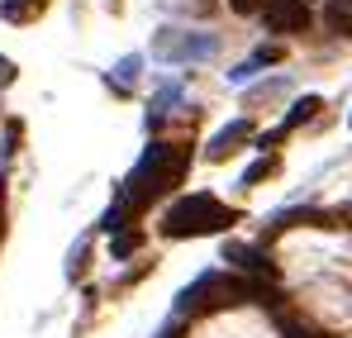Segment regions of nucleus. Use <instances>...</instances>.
Returning <instances> with one entry per match:
<instances>
[{
	"instance_id": "9b49d317",
	"label": "nucleus",
	"mask_w": 352,
	"mask_h": 338,
	"mask_svg": "<svg viewBox=\"0 0 352 338\" xmlns=\"http://www.w3.org/2000/svg\"><path fill=\"white\" fill-rule=\"evenodd\" d=\"M133 248H138V233H119L115 238V257H129Z\"/></svg>"
},
{
	"instance_id": "f03ea898",
	"label": "nucleus",
	"mask_w": 352,
	"mask_h": 338,
	"mask_svg": "<svg viewBox=\"0 0 352 338\" xmlns=\"http://www.w3.org/2000/svg\"><path fill=\"white\" fill-rule=\"evenodd\" d=\"M234 220L238 215L224 200L195 191V196H181L172 210L162 215V233H167V238H205V233H224Z\"/></svg>"
},
{
	"instance_id": "f8f14e48",
	"label": "nucleus",
	"mask_w": 352,
	"mask_h": 338,
	"mask_svg": "<svg viewBox=\"0 0 352 338\" xmlns=\"http://www.w3.org/2000/svg\"><path fill=\"white\" fill-rule=\"evenodd\" d=\"M157 338H186V329H181V324H167V329H162Z\"/></svg>"
},
{
	"instance_id": "423d86ee",
	"label": "nucleus",
	"mask_w": 352,
	"mask_h": 338,
	"mask_svg": "<svg viewBox=\"0 0 352 338\" xmlns=\"http://www.w3.org/2000/svg\"><path fill=\"white\" fill-rule=\"evenodd\" d=\"M234 267H243V272H252V277H267L272 272V262L257 253V248H248V243H229V253H224Z\"/></svg>"
},
{
	"instance_id": "6e6552de",
	"label": "nucleus",
	"mask_w": 352,
	"mask_h": 338,
	"mask_svg": "<svg viewBox=\"0 0 352 338\" xmlns=\"http://www.w3.org/2000/svg\"><path fill=\"white\" fill-rule=\"evenodd\" d=\"M329 24L338 34H352V0H329Z\"/></svg>"
},
{
	"instance_id": "20e7f679",
	"label": "nucleus",
	"mask_w": 352,
	"mask_h": 338,
	"mask_svg": "<svg viewBox=\"0 0 352 338\" xmlns=\"http://www.w3.org/2000/svg\"><path fill=\"white\" fill-rule=\"evenodd\" d=\"M262 19L272 34H300L309 29V0H262Z\"/></svg>"
},
{
	"instance_id": "1a4fd4ad",
	"label": "nucleus",
	"mask_w": 352,
	"mask_h": 338,
	"mask_svg": "<svg viewBox=\"0 0 352 338\" xmlns=\"http://www.w3.org/2000/svg\"><path fill=\"white\" fill-rule=\"evenodd\" d=\"M314 114H319V96H305V101H295V110L286 114V129L305 124V119H314Z\"/></svg>"
},
{
	"instance_id": "39448f33",
	"label": "nucleus",
	"mask_w": 352,
	"mask_h": 338,
	"mask_svg": "<svg viewBox=\"0 0 352 338\" xmlns=\"http://www.w3.org/2000/svg\"><path fill=\"white\" fill-rule=\"evenodd\" d=\"M248 138H252V124H248V119H238V124H229V129H219V134L210 138L205 158H210V162H224V158L234 153L238 143H248Z\"/></svg>"
},
{
	"instance_id": "7ed1b4c3",
	"label": "nucleus",
	"mask_w": 352,
	"mask_h": 338,
	"mask_svg": "<svg viewBox=\"0 0 352 338\" xmlns=\"http://www.w3.org/2000/svg\"><path fill=\"white\" fill-rule=\"evenodd\" d=\"M252 295H257V286L234 277V272H205L200 282L181 291V315H219V310L248 305Z\"/></svg>"
},
{
	"instance_id": "f257e3e1",
	"label": "nucleus",
	"mask_w": 352,
	"mask_h": 338,
	"mask_svg": "<svg viewBox=\"0 0 352 338\" xmlns=\"http://www.w3.org/2000/svg\"><path fill=\"white\" fill-rule=\"evenodd\" d=\"M186 162H190V153L186 148H176V143H153L143 158H138V167L129 171V181H124V205L138 215L148 200H157L162 191H172L176 181L186 176Z\"/></svg>"
},
{
	"instance_id": "0eeeda50",
	"label": "nucleus",
	"mask_w": 352,
	"mask_h": 338,
	"mask_svg": "<svg viewBox=\"0 0 352 338\" xmlns=\"http://www.w3.org/2000/svg\"><path fill=\"white\" fill-rule=\"evenodd\" d=\"M43 5H48V0H0V14L14 19V24H24V19H34Z\"/></svg>"
},
{
	"instance_id": "9d476101",
	"label": "nucleus",
	"mask_w": 352,
	"mask_h": 338,
	"mask_svg": "<svg viewBox=\"0 0 352 338\" xmlns=\"http://www.w3.org/2000/svg\"><path fill=\"white\" fill-rule=\"evenodd\" d=\"M272 171H276V162H272V158L252 162V167H248V176H243V186H257V181H262V176H272Z\"/></svg>"
}]
</instances>
